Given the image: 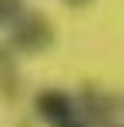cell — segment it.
<instances>
[{
  "instance_id": "6da1fadb",
  "label": "cell",
  "mask_w": 124,
  "mask_h": 127,
  "mask_svg": "<svg viewBox=\"0 0 124 127\" xmlns=\"http://www.w3.org/2000/svg\"><path fill=\"white\" fill-rule=\"evenodd\" d=\"M10 44L17 47V50H24V54H40V50H47V47L54 44V27H50V20L44 17V13H20L17 20H13L10 27Z\"/></svg>"
},
{
  "instance_id": "7a4b0ae2",
  "label": "cell",
  "mask_w": 124,
  "mask_h": 127,
  "mask_svg": "<svg viewBox=\"0 0 124 127\" xmlns=\"http://www.w3.org/2000/svg\"><path fill=\"white\" fill-rule=\"evenodd\" d=\"M37 114L44 117L47 127H87L84 114L74 107V100L64 90H44V94H37Z\"/></svg>"
},
{
  "instance_id": "3957f363",
  "label": "cell",
  "mask_w": 124,
  "mask_h": 127,
  "mask_svg": "<svg viewBox=\"0 0 124 127\" xmlns=\"http://www.w3.org/2000/svg\"><path fill=\"white\" fill-rule=\"evenodd\" d=\"M20 13H24V0H0V30H7Z\"/></svg>"
},
{
  "instance_id": "277c9868",
  "label": "cell",
  "mask_w": 124,
  "mask_h": 127,
  "mask_svg": "<svg viewBox=\"0 0 124 127\" xmlns=\"http://www.w3.org/2000/svg\"><path fill=\"white\" fill-rule=\"evenodd\" d=\"M71 7H84V3H91V0H67Z\"/></svg>"
}]
</instances>
